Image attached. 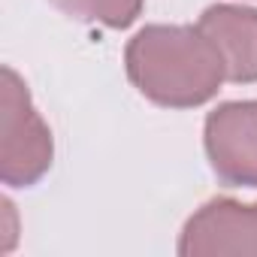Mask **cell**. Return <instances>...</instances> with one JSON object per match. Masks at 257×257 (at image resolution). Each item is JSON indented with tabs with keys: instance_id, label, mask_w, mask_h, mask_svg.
I'll return each mask as SVG.
<instances>
[{
	"instance_id": "6da1fadb",
	"label": "cell",
	"mask_w": 257,
	"mask_h": 257,
	"mask_svg": "<svg viewBox=\"0 0 257 257\" xmlns=\"http://www.w3.org/2000/svg\"><path fill=\"white\" fill-rule=\"evenodd\" d=\"M134 88L167 109L209 103L227 82L224 61L212 40L191 25H149L124 49Z\"/></svg>"
},
{
	"instance_id": "7a4b0ae2",
	"label": "cell",
	"mask_w": 257,
	"mask_h": 257,
	"mask_svg": "<svg viewBox=\"0 0 257 257\" xmlns=\"http://www.w3.org/2000/svg\"><path fill=\"white\" fill-rule=\"evenodd\" d=\"M55 161V140L37 112L25 79L0 70V182L7 188H34Z\"/></svg>"
},
{
	"instance_id": "3957f363",
	"label": "cell",
	"mask_w": 257,
	"mask_h": 257,
	"mask_svg": "<svg viewBox=\"0 0 257 257\" xmlns=\"http://www.w3.org/2000/svg\"><path fill=\"white\" fill-rule=\"evenodd\" d=\"M203 146L212 173L230 188H257V100H230L206 115Z\"/></svg>"
},
{
	"instance_id": "277c9868",
	"label": "cell",
	"mask_w": 257,
	"mask_h": 257,
	"mask_svg": "<svg viewBox=\"0 0 257 257\" xmlns=\"http://www.w3.org/2000/svg\"><path fill=\"white\" fill-rule=\"evenodd\" d=\"M182 257H257V203L215 197L182 227Z\"/></svg>"
},
{
	"instance_id": "5b68a950",
	"label": "cell",
	"mask_w": 257,
	"mask_h": 257,
	"mask_svg": "<svg viewBox=\"0 0 257 257\" xmlns=\"http://www.w3.org/2000/svg\"><path fill=\"white\" fill-rule=\"evenodd\" d=\"M197 28L212 40L224 61L227 82H257V10L236 4L206 7Z\"/></svg>"
},
{
	"instance_id": "8992f818",
	"label": "cell",
	"mask_w": 257,
	"mask_h": 257,
	"mask_svg": "<svg viewBox=\"0 0 257 257\" xmlns=\"http://www.w3.org/2000/svg\"><path fill=\"white\" fill-rule=\"evenodd\" d=\"M49 4L76 22L121 31V28H131L140 19L146 0H49Z\"/></svg>"
}]
</instances>
